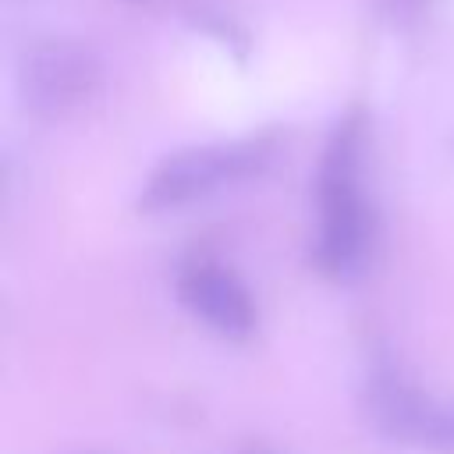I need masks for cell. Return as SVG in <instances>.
<instances>
[{
	"label": "cell",
	"instance_id": "cell-1",
	"mask_svg": "<svg viewBox=\"0 0 454 454\" xmlns=\"http://www.w3.org/2000/svg\"><path fill=\"white\" fill-rule=\"evenodd\" d=\"M362 142L365 114L355 106L333 124L319 156V238L312 248V262L330 280L358 277L372 245V213L362 195Z\"/></svg>",
	"mask_w": 454,
	"mask_h": 454
},
{
	"label": "cell",
	"instance_id": "cell-2",
	"mask_svg": "<svg viewBox=\"0 0 454 454\" xmlns=\"http://www.w3.org/2000/svg\"><path fill=\"white\" fill-rule=\"evenodd\" d=\"M277 153L273 135H252V138H231V142H206L188 145L170 156H163L153 174L145 177L138 192L142 213H167L181 209L231 181H245L252 174H262Z\"/></svg>",
	"mask_w": 454,
	"mask_h": 454
},
{
	"label": "cell",
	"instance_id": "cell-3",
	"mask_svg": "<svg viewBox=\"0 0 454 454\" xmlns=\"http://www.w3.org/2000/svg\"><path fill=\"white\" fill-rule=\"evenodd\" d=\"M103 74L106 64L92 43L53 35V39H39L21 53L18 92L35 117L60 121L82 110L103 89Z\"/></svg>",
	"mask_w": 454,
	"mask_h": 454
},
{
	"label": "cell",
	"instance_id": "cell-4",
	"mask_svg": "<svg viewBox=\"0 0 454 454\" xmlns=\"http://www.w3.org/2000/svg\"><path fill=\"white\" fill-rule=\"evenodd\" d=\"M372 426L404 447L454 454V401H440L408 383L394 365H376L365 383Z\"/></svg>",
	"mask_w": 454,
	"mask_h": 454
},
{
	"label": "cell",
	"instance_id": "cell-5",
	"mask_svg": "<svg viewBox=\"0 0 454 454\" xmlns=\"http://www.w3.org/2000/svg\"><path fill=\"white\" fill-rule=\"evenodd\" d=\"M177 298L199 323H206L223 340H248L255 333V298L245 287V280L220 262L195 259L181 266Z\"/></svg>",
	"mask_w": 454,
	"mask_h": 454
},
{
	"label": "cell",
	"instance_id": "cell-6",
	"mask_svg": "<svg viewBox=\"0 0 454 454\" xmlns=\"http://www.w3.org/2000/svg\"><path fill=\"white\" fill-rule=\"evenodd\" d=\"M380 4H383L387 18H390L394 25H411V21H419L422 11L429 7V0H380Z\"/></svg>",
	"mask_w": 454,
	"mask_h": 454
},
{
	"label": "cell",
	"instance_id": "cell-7",
	"mask_svg": "<svg viewBox=\"0 0 454 454\" xmlns=\"http://www.w3.org/2000/svg\"><path fill=\"white\" fill-rule=\"evenodd\" d=\"M124 4H149V0H124Z\"/></svg>",
	"mask_w": 454,
	"mask_h": 454
},
{
	"label": "cell",
	"instance_id": "cell-8",
	"mask_svg": "<svg viewBox=\"0 0 454 454\" xmlns=\"http://www.w3.org/2000/svg\"><path fill=\"white\" fill-rule=\"evenodd\" d=\"M245 454H266V450H245Z\"/></svg>",
	"mask_w": 454,
	"mask_h": 454
}]
</instances>
